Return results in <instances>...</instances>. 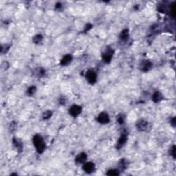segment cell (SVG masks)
I'll return each instance as SVG.
<instances>
[{
	"mask_svg": "<svg viewBox=\"0 0 176 176\" xmlns=\"http://www.w3.org/2000/svg\"><path fill=\"white\" fill-rule=\"evenodd\" d=\"M32 142H33V145L37 153L43 154L45 148H46V145H45V142L43 137L39 134L34 135L32 138Z\"/></svg>",
	"mask_w": 176,
	"mask_h": 176,
	"instance_id": "1",
	"label": "cell"
},
{
	"mask_svg": "<svg viewBox=\"0 0 176 176\" xmlns=\"http://www.w3.org/2000/svg\"><path fill=\"white\" fill-rule=\"evenodd\" d=\"M114 53H115V50L111 46L108 45V46L105 47L104 50L101 53V57H102V59L104 61V63L108 64H110L113 57H114Z\"/></svg>",
	"mask_w": 176,
	"mask_h": 176,
	"instance_id": "2",
	"label": "cell"
},
{
	"mask_svg": "<svg viewBox=\"0 0 176 176\" xmlns=\"http://www.w3.org/2000/svg\"><path fill=\"white\" fill-rule=\"evenodd\" d=\"M85 78L89 84L94 85L97 81V74L92 69H89L86 72Z\"/></svg>",
	"mask_w": 176,
	"mask_h": 176,
	"instance_id": "3",
	"label": "cell"
},
{
	"mask_svg": "<svg viewBox=\"0 0 176 176\" xmlns=\"http://www.w3.org/2000/svg\"><path fill=\"white\" fill-rule=\"evenodd\" d=\"M135 127L138 131H146L149 129V122L145 119H139L137 120L135 123Z\"/></svg>",
	"mask_w": 176,
	"mask_h": 176,
	"instance_id": "4",
	"label": "cell"
},
{
	"mask_svg": "<svg viewBox=\"0 0 176 176\" xmlns=\"http://www.w3.org/2000/svg\"><path fill=\"white\" fill-rule=\"evenodd\" d=\"M153 68V64L152 63V61H150L149 60H142L140 63L139 65V69L140 70L141 72H149L151 70H152Z\"/></svg>",
	"mask_w": 176,
	"mask_h": 176,
	"instance_id": "5",
	"label": "cell"
},
{
	"mask_svg": "<svg viewBox=\"0 0 176 176\" xmlns=\"http://www.w3.org/2000/svg\"><path fill=\"white\" fill-rule=\"evenodd\" d=\"M82 111H83L82 107L78 105L75 104L72 105L70 109H69V114H70V115L72 116V117L76 118L81 114Z\"/></svg>",
	"mask_w": 176,
	"mask_h": 176,
	"instance_id": "6",
	"label": "cell"
},
{
	"mask_svg": "<svg viewBox=\"0 0 176 176\" xmlns=\"http://www.w3.org/2000/svg\"><path fill=\"white\" fill-rule=\"evenodd\" d=\"M96 120L99 123L102 124V125H106V124H108L110 122V118L108 113L103 112L98 114Z\"/></svg>",
	"mask_w": 176,
	"mask_h": 176,
	"instance_id": "7",
	"label": "cell"
},
{
	"mask_svg": "<svg viewBox=\"0 0 176 176\" xmlns=\"http://www.w3.org/2000/svg\"><path fill=\"white\" fill-rule=\"evenodd\" d=\"M128 136L127 133H122V134L120 135L119 138L117 141V144L116 145V148L117 149H120L125 146L126 143L127 142Z\"/></svg>",
	"mask_w": 176,
	"mask_h": 176,
	"instance_id": "8",
	"label": "cell"
},
{
	"mask_svg": "<svg viewBox=\"0 0 176 176\" xmlns=\"http://www.w3.org/2000/svg\"><path fill=\"white\" fill-rule=\"evenodd\" d=\"M13 145L14 148L16 149V151L18 153H22L24 149V145L23 142L20 139L17 138L16 137H14L12 140Z\"/></svg>",
	"mask_w": 176,
	"mask_h": 176,
	"instance_id": "9",
	"label": "cell"
},
{
	"mask_svg": "<svg viewBox=\"0 0 176 176\" xmlns=\"http://www.w3.org/2000/svg\"><path fill=\"white\" fill-rule=\"evenodd\" d=\"M83 170L87 174H91L94 173L96 170V166L94 163L92 162H85L83 165Z\"/></svg>",
	"mask_w": 176,
	"mask_h": 176,
	"instance_id": "10",
	"label": "cell"
},
{
	"mask_svg": "<svg viewBox=\"0 0 176 176\" xmlns=\"http://www.w3.org/2000/svg\"><path fill=\"white\" fill-rule=\"evenodd\" d=\"M87 159V155L85 152L78 154L75 158V163L76 164H83Z\"/></svg>",
	"mask_w": 176,
	"mask_h": 176,
	"instance_id": "11",
	"label": "cell"
},
{
	"mask_svg": "<svg viewBox=\"0 0 176 176\" xmlns=\"http://www.w3.org/2000/svg\"><path fill=\"white\" fill-rule=\"evenodd\" d=\"M72 59H73V57H72V54H65L64 56L62 57V59H61L60 65L62 66H68V65L72 61Z\"/></svg>",
	"mask_w": 176,
	"mask_h": 176,
	"instance_id": "12",
	"label": "cell"
},
{
	"mask_svg": "<svg viewBox=\"0 0 176 176\" xmlns=\"http://www.w3.org/2000/svg\"><path fill=\"white\" fill-rule=\"evenodd\" d=\"M152 98L153 102L155 103H158L161 102V101L163 100L164 96L160 91H155L154 94H153Z\"/></svg>",
	"mask_w": 176,
	"mask_h": 176,
	"instance_id": "13",
	"label": "cell"
},
{
	"mask_svg": "<svg viewBox=\"0 0 176 176\" xmlns=\"http://www.w3.org/2000/svg\"><path fill=\"white\" fill-rule=\"evenodd\" d=\"M129 38V32L127 28H125L120 32L119 34V39L122 42L127 41V40Z\"/></svg>",
	"mask_w": 176,
	"mask_h": 176,
	"instance_id": "14",
	"label": "cell"
},
{
	"mask_svg": "<svg viewBox=\"0 0 176 176\" xmlns=\"http://www.w3.org/2000/svg\"><path fill=\"white\" fill-rule=\"evenodd\" d=\"M129 162L128 161L127 159L126 158H122L120 160L119 162H118V170L119 171H124L126 169H127L128 166H129Z\"/></svg>",
	"mask_w": 176,
	"mask_h": 176,
	"instance_id": "15",
	"label": "cell"
},
{
	"mask_svg": "<svg viewBox=\"0 0 176 176\" xmlns=\"http://www.w3.org/2000/svg\"><path fill=\"white\" fill-rule=\"evenodd\" d=\"M45 70L43 68H37L34 69L33 71V74L34 76H37L38 78L43 77V76H45Z\"/></svg>",
	"mask_w": 176,
	"mask_h": 176,
	"instance_id": "16",
	"label": "cell"
},
{
	"mask_svg": "<svg viewBox=\"0 0 176 176\" xmlns=\"http://www.w3.org/2000/svg\"><path fill=\"white\" fill-rule=\"evenodd\" d=\"M43 35H42L41 34H36L35 36H34L33 38H32V41H33L34 43L38 45V44L41 43L42 41H43Z\"/></svg>",
	"mask_w": 176,
	"mask_h": 176,
	"instance_id": "17",
	"label": "cell"
},
{
	"mask_svg": "<svg viewBox=\"0 0 176 176\" xmlns=\"http://www.w3.org/2000/svg\"><path fill=\"white\" fill-rule=\"evenodd\" d=\"M36 91H37V87L34 85H32L28 88L27 91H26V94L28 96H32L35 94Z\"/></svg>",
	"mask_w": 176,
	"mask_h": 176,
	"instance_id": "18",
	"label": "cell"
},
{
	"mask_svg": "<svg viewBox=\"0 0 176 176\" xmlns=\"http://www.w3.org/2000/svg\"><path fill=\"white\" fill-rule=\"evenodd\" d=\"M107 175L109 176H117L120 175V171L116 169H112L108 170V172L106 173Z\"/></svg>",
	"mask_w": 176,
	"mask_h": 176,
	"instance_id": "19",
	"label": "cell"
},
{
	"mask_svg": "<svg viewBox=\"0 0 176 176\" xmlns=\"http://www.w3.org/2000/svg\"><path fill=\"white\" fill-rule=\"evenodd\" d=\"M52 112L50 110H47L42 114V118L44 120H47L50 119L52 117Z\"/></svg>",
	"mask_w": 176,
	"mask_h": 176,
	"instance_id": "20",
	"label": "cell"
},
{
	"mask_svg": "<svg viewBox=\"0 0 176 176\" xmlns=\"http://www.w3.org/2000/svg\"><path fill=\"white\" fill-rule=\"evenodd\" d=\"M116 119H117V122L118 124H120V125H123L125 120V115H123V114H120L119 115H118Z\"/></svg>",
	"mask_w": 176,
	"mask_h": 176,
	"instance_id": "21",
	"label": "cell"
},
{
	"mask_svg": "<svg viewBox=\"0 0 176 176\" xmlns=\"http://www.w3.org/2000/svg\"><path fill=\"white\" fill-rule=\"evenodd\" d=\"M169 155L171 156L173 159H175L176 158V154H175V145H173L171 148L169 149Z\"/></svg>",
	"mask_w": 176,
	"mask_h": 176,
	"instance_id": "22",
	"label": "cell"
},
{
	"mask_svg": "<svg viewBox=\"0 0 176 176\" xmlns=\"http://www.w3.org/2000/svg\"><path fill=\"white\" fill-rule=\"evenodd\" d=\"M10 47V45H8V44H6V45H1V54H5V53H6L9 50Z\"/></svg>",
	"mask_w": 176,
	"mask_h": 176,
	"instance_id": "23",
	"label": "cell"
},
{
	"mask_svg": "<svg viewBox=\"0 0 176 176\" xmlns=\"http://www.w3.org/2000/svg\"><path fill=\"white\" fill-rule=\"evenodd\" d=\"M17 123L15 121H13L10 123V127H9V129H10V131L13 132L17 129Z\"/></svg>",
	"mask_w": 176,
	"mask_h": 176,
	"instance_id": "24",
	"label": "cell"
},
{
	"mask_svg": "<svg viewBox=\"0 0 176 176\" xmlns=\"http://www.w3.org/2000/svg\"><path fill=\"white\" fill-rule=\"evenodd\" d=\"M93 28V26H92V24H87L85 26V27H84V30H83V32H89V30H90L91 28Z\"/></svg>",
	"mask_w": 176,
	"mask_h": 176,
	"instance_id": "25",
	"label": "cell"
},
{
	"mask_svg": "<svg viewBox=\"0 0 176 176\" xmlns=\"http://www.w3.org/2000/svg\"><path fill=\"white\" fill-rule=\"evenodd\" d=\"M8 67H9V64L7 61H4V62L2 63V64H1V69L3 70H7V69L8 68Z\"/></svg>",
	"mask_w": 176,
	"mask_h": 176,
	"instance_id": "26",
	"label": "cell"
},
{
	"mask_svg": "<svg viewBox=\"0 0 176 176\" xmlns=\"http://www.w3.org/2000/svg\"><path fill=\"white\" fill-rule=\"evenodd\" d=\"M170 124H171V125L173 127H175V125H176V118H175V117H173V118H171V120H170Z\"/></svg>",
	"mask_w": 176,
	"mask_h": 176,
	"instance_id": "27",
	"label": "cell"
},
{
	"mask_svg": "<svg viewBox=\"0 0 176 176\" xmlns=\"http://www.w3.org/2000/svg\"><path fill=\"white\" fill-rule=\"evenodd\" d=\"M62 7H63L62 3L60 2L57 3L56 5H55V9H56V10H61V8H62Z\"/></svg>",
	"mask_w": 176,
	"mask_h": 176,
	"instance_id": "28",
	"label": "cell"
},
{
	"mask_svg": "<svg viewBox=\"0 0 176 176\" xmlns=\"http://www.w3.org/2000/svg\"><path fill=\"white\" fill-rule=\"evenodd\" d=\"M66 99L65 98H63V97H61V98L59 99V104L61 105H64L65 103H66Z\"/></svg>",
	"mask_w": 176,
	"mask_h": 176,
	"instance_id": "29",
	"label": "cell"
}]
</instances>
